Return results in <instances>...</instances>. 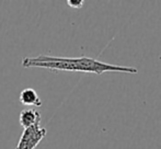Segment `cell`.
I'll use <instances>...</instances> for the list:
<instances>
[{
	"label": "cell",
	"mask_w": 161,
	"mask_h": 149,
	"mask_svg": "<svg viewBox=\"0 0 161 149\" xmlns=\"http://www.w3.org/2000/svg\"><path fill=\"white\" fill-rule=\"evenodd\" d=\"M19 121L23 128H29L34 125H38L41 122V113L34 109H24L20 113Z\"/></svg>",
	"instance_id": "cell-3"
},
{
	"label": "cell",
	"mask_w": 161,
	"mask_h": 149,
	"mask_svg": "<svg viewBox=\"0 0 161 149\" xmlns=\"http://www.w3.org/2000/svg\"><path fill=\"white\" fill-rule=\"evenodd\" d=\"M67 4L74 9H80L83 6V0H67Z\"/></svg>",
	"instance_id": "cell-5"
},
{
	"label": "cell",
	"mask_w": 161,
	"mask_h": 149,
	"mask_svg": "<svg viewBox=\"0 0 161 149\" xmlns=\"http://www.w3.org/2000/svg\"><path fill=\"white\" fill-rule=\"evenodd\" d=\"M20 102L26 107H42V101L40 97L32 88H26L22 90L20 93Z\"/></svg>",
	"instance_id": "cell-4"
},
{
	"label": "cell",
	"mask_w": 161,
	"mask_h": 149,
	"mask_svg": "<svg viewBox=\"0 0 161 149\" xmlns=\"http://www.w3.org/2000/svg\"><path fill=\"white\" fill-rule=\"evenodd\" d=\"M47 134L46 128L38 125L24 128L15 149H35Z\"/></svg>",
	"instance_id": "cell-2"
},
{
	"label": "cell",
	"mask_w": 161,
	"mask_h": 149,
	"mask_svg": "<svg viewBox=\"0 0 161 149\" xmlns=\"http://www.w3.org/2000/svg\"><path fill=\"white\" fill-rule=\"evenodd\" d=\"M22 66L40 67L54 71H81L101 74L104 73H126L137 74L138 70L134 67L119 66L100 62L94 58L86 57H55V56L40 55L37 57H25L22 60Z\"/></svg>",
	"instance_id": "cell-1"
}]
</instances>
